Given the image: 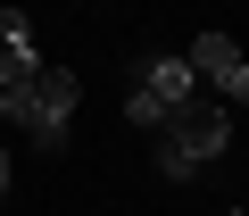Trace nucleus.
Here are the masks:
<instances>
[{
  "instance_id": "nucleus-3",
  "label": "nucleus",
  "mask_w": 249,
  "mask_h": 216,
  "mask_svg": "<svg viewBox=\"0 0 249 216\" xmlns=\"http://www.w3.org/2000/svg\"><path fill=\"white\" fill-rule=\"evenodd\" d=\"M191 91H199V75H191V58H183V50H175V58H150V67L133 75V100H124V117H133L142 133H158V125L175 117Z\"/></svg>"
},
{
  "instance_id": "nucleus-6",
  "label": "nucleus",
  "mask_w": 249,
  "mask_h": 216,
  "mask_svg": "<svg viewBox=\"0 0 249 216\" xmlns=\"http://www.w3.org/2000/svg\"><path fill=\"white\" fill-rule=\"evenodd\" d=\"M25 34H34V17H25V9H0V42H25Z\"/></svg>"
},
{
  "instance_id": "nucleus-8",
  "label": "nucleus",
  "mask_w": 249,
  "mask_h": 216,
  "mask_svg": "<svg viewBox=\"0 0 249 216\" xmlns=\"http://www.w3.org/2000/svg\"><path fill=\"white\" fill-rule=\"evenodd\" d=\"M232 216H241V208H232Z\"/></svg>"
},
{
  "instance_id": "nucleus-2",
  "label": "nucleus",
  "mask_w": 249,
  "mask_h": 216,
  "mask_svg": "<svg viewBox=\"0 0 249 216\" xmlns=\"http://www.w3.org/2000/svg\"><path fill=\"white\" fill-rule=\"evenodd\" d=\"M224 150H232V108H224V100L208 108V100L191 91L175 117L158 125V175H175V183H183V175H199V166H208V158H224Z\"/></svg>"
},
{
  "instance_id": "nucleus-7",
  "label": "nucleus",
  "mask_w": 249,
  "mask_h": 216,
  "mask_svg": "<svg viewBox=\"0 0 249 216\" xmlns=\"http://www.w3.org/2000/svg\"><path fill=\"white\" fill-rule=\"evenodd\" d=\"M9 175H17V166H9V150H0V191H9Z\"/></svg>"
},
{
  "instance_id": "nucleus-1",
  "label": "nucleus",
  "mask_w": 249,
  "mask_h": 216,
  "mask_svg": "<svg viewBox=\"0 0 249 216\" xmlns=\"http://www.w3.org/2000/svg\"><path fill=\"white\" fill-rule=\"evenodd\" d=\"M75 67H42V75H17L0 83V117H9L34 150H67V125H75Z\"/></svg>"
},
{
  "instance_id": "nucleus-4",
  "label": "nucleus",
  "mask_w": 249,
  "mask_h": 216,
  "mask_svg": "<svg viewBox=\"0 0 249 216\" xmlns=\"http://www.w3.org/2000/svg\"><path fill=\"white\" fill-rule=\"evenodd\" d=\"M183 58H191V75H199V83H216V100L249 108V50H241L232 34H199Z\"/></svg>"
},
{
  "instance_id": "nucleus-5",
  "label": "nucleus",
  "mask_w": 249,
  "mask_h": 216,
  "mask_svg": "<svg viewBox=\"0 0 249 216\" xmlns=\"http://www.w3.org/2000/svg\"><path fill=\"white\" fill-rule=\"evenodd\" d=\"M17 75H42V50H34V34H25V42H0V83H17Z\"/></svg>"
}]
</instances>
